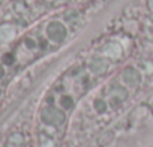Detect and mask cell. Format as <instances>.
<instances>
[{"instance_id": "1", "label": "cell", "mask_w": 153, "mask_h": 147, "mask_svg": "<svg viewBox=\"0 0 153 147\" xmlns=\"http://www.w3.org/2000/svg\"><path fill=\"white\" fill-rule=\"evenodd\" d=\"M66 120L65 110L59 105H47L41 111V122L47 126H60Z\"/></svg>"}, {"instance_id": "2", "label": "cell", "mask_w": 153, "mask_h": 147, "mask_svg": "<svg viewBox=\"0 0 153 147\" xmlns=\"http://www.w3.org/2000/svg\"><path fill=\"white\" fill-rule=\"evenodd\" d=\"M45 36L54 44H62L68 38V27L65 26V23L53 20L45 27Z\"/></svg>"}, {"instance_id": "3", "label": "cell", "mask_w": 153, "mask_h": 147, "mask_svg": "<svg viewBox=\"0 0 153 147\" xmlns=\"http://www.w3.org/2000/svg\"><path fill=\"white\" fill-rule=\"evenodd\" d=\"M122 81H123L125 86L134 89L141 83V72L135 66H128L122 72Z\"/></svg>"}, {"instance_id": "4", "label": "cell", "mask_w": 153, "mask_h": 147, "mask_svg": "<svg viewBox=\"0 0 153 147\" xmlns=\"http://www.w3.org/2000/svg\"><path fill=\"white\" fill-rule=\"evenodd\" d=\"M89 69L95 74V75H101V74H104V72L108 69V62H107V59L96 56V57H93V59L90 60Z\"/></svg>"}, {"instance_id": "5", "label": "cell", "mask_w": 153, "mask_h": 147, "mask_svg": "<svg viewBox=\"0 0 153 147\" xmlns=\"http://www.w3.org/2000/svg\"><path fill=\"white\" fill-rule=\"evenodd\" d=\"M110 96H111L113 101H116V104L117 102L120 104V102H123L128 98V90L125 87H122V86H113L111 90H110Z\"/></svg>"}, {"instance_id": "6", "label": "cell", "mask_w": 153, "mask_h": 147, "mask_svg": "<svg viewBox=\"0 0 153 147\" xmlns=\"http://www.w3.org/2000/svg\"><path fill=\"white\" fill-rule=\"evenodd\" d=\"M59 107L63 108L65 111L66 110H71L74 107V98L71 95H62L60 99H59Z\"/></svg>"}, {"instance_id": "7", "label": "cell", "mask_w": 153, "mask_h": 147, "mask_svg": "<svg viewBox=\"0 0 153 147\" xmlns=\"http://www.w3.org/2000/svg\"><path fill=\"white\" fill-rule=\"evenodd\" d=\"M93 108H95V111L96 113H99V114H102V113H105L107 111V108H108V104H107V101L105 99H95L93 101Z\"/></svg>"}, {"instance_id": "8", "label": "cell", "mask_w": 153, "mask_h": 147, "mask_svg": "<svg viewBox=\"0 0 153 147\" xmlns=\"http://www.w3.org/2000/svg\"><path fill=\"white\" fill-rule=\"evenodd\" d=\"M149 6H150V9L153 11V0H149Z\"/></svg>"}]
</instances>
